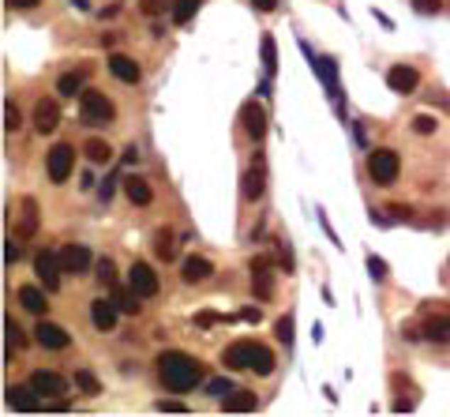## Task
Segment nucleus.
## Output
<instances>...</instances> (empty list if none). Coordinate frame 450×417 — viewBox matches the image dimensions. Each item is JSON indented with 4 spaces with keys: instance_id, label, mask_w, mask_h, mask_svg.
<instances>
[{
    "instance_id": "obj_1",
    "label": "nucleus",
    "mask_w": 450,
    "mask_h": 417,
    "mask_svg": "<svg viewBox=\"0 0 450 417\" xmlns=\"http://www.w3.org/2000/svg\"><path fill=\"white\" fill-rule=\"evenodd\" d=\"M158 376H162V384L169 391L184 395V391H192L195 384H199V361L180 354V350H165V354L158 357Z\"/></svg>"
},
{
    "instance_id": "obj_2",
    "label": "nucleus",
    "mask_w": 450,
    "mask_h": 417,
    "mask_svg": "<svg viewBox=\"0 0 450 417\" xmlns=\"http://www.w3.org/2000/svg\"><path fill=\"white\" fill-rule=\"evenodd\" d=\"M221 364L225 369H236V372H259V376H270L274 372V354L267 346H259V342H248V338H241V342H233V346H225V354H221Z\"/></svg>"
},
{
    "instance_id": "obj_3",
    "label": "nucleus",
    "mask_w": 450,
    "mask_h": 417,
    "mask_svg": "<svg viewBox=\"0 0 450 417\" xmlns=\"http://www.w3.org/2000/svg\"><path fill=\"white\" fill-rule=\"evenodd\" d=\"M79 121L87 128H109L116 121V106L101 90H83V94H79Z\"/></svg>"
},
{
    "instance_id": "obj_4",
    "label": "nucleus",
    "mask_w": 450,
    "mask_h": 417,
    "mask_svg": "<svg viewBox=\"0 0 450 417\" xmlns=\"http://www.w3.org/2000/svg\"><path fill=\"white\" fill-rule=\"evenodd\" d=\"M368 173H372L375 185H394L402 173V158L394 151H372L368 154Z\"/></svg>"
},
{
    "instance_id": "obj_5",
    "label": "nucleus",
    "mask_w": 450,
    "mask_h": 417,
    "mask_svg": "<svg viewBox=\"0 0 450 417\" xmlns=\"http://www.w3.org/2000/svg\"><path fill=\"white\" fill-rule=\"evenodd\" d=\"M72 166H75V147L72 143H57L45 158V169H49V180L53 185H64L72 177Z\"/></svg>"
},
{
    "instance_id": "obj_6",
    "label": "nucleus",
    "mask_w": 450,
    "mask_h": 417,
    "mask_svg": "<svg viewBox=\"0 0 450 417\" xmlns=\"http://www.w3.org/2000/svg\"><path fill=\"white\" fill-rule=\"evenodd\" d=\"M34 275L42 278V286L53 293V290H60V275H64V267H60V252H49L42 249L34 256Z\"/></svg>"
},
{
    "instance_id": "obj_7",
    "label": "nucleus",
    "mask_w": 450,
    "mask_h": 417,
    "mask_svg": "<svg viewBox=\"0 0 450 417\" xmlns=\"http://www.w3.org/2000/svg\"><path fill=\"white\" fill-rule=\"evenodd\" d=\"M251 290H256L259 301H270L274 297V267H270L267 256L251 259Z\"/></svg>"
},
{
    "instance_id": "obj_8",
    "label": "nucleus",
    "mask_w": 450,
    "mask_h": 417,
    "mask_svg": "<svg viewBox=\"0 0 450 417\" xmlns=\"http://www.w3.org/2000/svg\"><path fill=\"white\" fill-rule=\"evenodd\" d=\"M31 387H34L42 399H64V395H68V380H64L60 372H45V369H38V372L31 376Z\"/></svg>"
},
{
    "instance_id": "obj_9",
    "label": "nucleus",
    "mask_w": 450,
    "mask_h": 417,
    "mask_svg": "<svg viewBox=\"0 0 450 417\" xmlns=\"http://www.w3.org/2000/svg\"><path fill=\"white\" fill-rule=\"evenodd\" d=\"M241 124H244V132L251 139H263V136H267V109H263L256 98H248L241 106Z\"/></svg>"
},
{
    "instance_id": "obj_10",
    "label": "nucleus",
    "mask_w": 450,
    "mask_h": 417,
    "mask_svg": "<svg viewBox=\"0 0 450 417\" xmlns=\"http://www.w3.org/2000/svg\"><path fill=\"white\" fill-rule=\"evenodd\" d=\"M34 338H38V346L42 350H68L72 346V335L60 327V323H49V320H42L34 327Z\"/></svg>"
},
{
    "instance_id": "obj_11",
    "label": "nucleus",
    "mask_w": 450,
    "mask_h": 417,
    "mask_svg": "<svg viewBox=\"0 0 450 417\" xmlns=\"http://www.w3.org/2000/svg\"><path fill=\"white\" fill-rule=\"evenodd\" d=\"M128 286H131L139 297H154V293H158V275H154V267H150V264H131Z\"/></svg>"
},
{
    "instance_id": "obj_12",
    "label": "nucleus",
    "mask_w": 450,
    "mask_h": 417,
    "mask_svg": "<svg viewBox=\"0 0 450 417\" xmlns=\"http://www.w3.org/2000/svg\"><path fill=\"white\" fill-rule=\"evenodd\" d=\"M420 83V72L409 68V64H394V68L387 72V87L394 90V94H413Z\"/></svg>"
},
{
    "instance_id": "obj_13",
    "label": "nucleus",
    "mask_w": 450,
    "mask_h": 417,
    "mask_svg": "<svg viewBox=\"0 0 450 417\" xmlns=\"http://www.w3.org/2000/svg\"><path fill=\"white\" fill-rule=\"evenodd\" d=\"M116 312H121V308H116L113 297H98V301H90V323L105 335V331L116 327Z\"/></svg>"
},
{
    "instance_id": "obj_14",
    "label": "nucleus",
    "mask_w": 450,
    "mask_h": 417,
    "mask_svg": "<svg viewBox=\"0 0 450 417\" xmlns=\"http://www.w3.org/2000/svg\"><path fill=\"white\" fill-rule=\"evenodd\" d=\"M60 267H64V275H83V271L90 267V249L87 244H64L60 249Z\"/></svg>"
},
{
    "instance_id": "obj_15",
    "label": "nucleus",
    "mask_w": 450,
    "mask_h": 417,
    "mask_svg": "<svg viewBox=\"0 0 450 417\" xmlns=\"http://www.w3.org/2000/svg\"><path fill=\"white\" fill-rule=\"evenodd\" d=\"M57 124H60V106L53 98H42L34 106V128L42 136H49V132H57Z\"/></svg>"
},
{
    "instance_id": "obj_16",
    "label": "nucleus",
    "mask_w": 450,
    "mask_h": 417,
    "mask_svg": "<svg viewBox=\"0 0 450 417\" xmlns=\"http://www.w3.org/2000/svg\"><path fill=\"white\" fill-rule=\"evenodd\" d=\"M4 395H8V406H11V410H19V413H34V410H38V399H42L31 384H26V387L11 384Z\"/></svg>"
},
{
    "instance_id": "obj_17",
    "label": "nucleus",
    "mask_w": 450,
    "mask_h": 417,
    "mask_svg": "<svg viewBox=\"0 0 450 417\" xmlns=\"http://www.w3.org/2000/svg\"><path fill=\"white\" fill-rule=\"evenodd\" d=\"M263 188H267V169H263V162H256L244 173V180H241V195L244 200H259Z\"/></svg>"
},
{
    "instance_id": "obj_18",
    "label": "nucleus",
    "mask_w": 450,
    "mask_h": 417,
    "mask_svg": "<svg viewBox=\"0 0 450 417\" xmlns=\"http://www.w3.org/2000/svg\"><path fill=\"white\" fill-rule=\"evenodd\" d=\"M180 275H184V282H207L210 275H214V264H210L207 256H188L184 267H180Z\"/></svg>"
},
{
    "instance_id": "obj_19",
    "label": "nucleus",
    "mask_w": 450,
    "mask_h": 417,
    "mask_svg": "<svg viewBox=\"0 0 450 417\" xmlns=\"http://www.w3.org/2000/svg\"><path fill=\"white\" fill-rule=\"evenodd\" d=\"M256 406H259L256 391H229V395L221 399V410L225 413H248V410H256Z\"/></svg>"
},
{
    "instance_id": "obj_20",
    "label": "nucleus",
    "mask_w": 450,
    "mask_h": 417,
    "mask_svg": "<svg viewBox=\"0 0 450 417\" xmlns=\"http://www.w3.org/2000/svg\"><path fill=\"white\" fill-rule=\"evenodd\" d=\"M109 72H113L121 83H139V75H143L139 64L131 60V57H124V53H113V57H109Z\"/></svg>"
},
{
    "instance_id": "obj_21",
    "label": "nucleus",
    "mask_w": 450,
    "mask_h": 417,
    "mask_svg": "<svg viewBox=\"0 0 450 417\" xmlns=\"http://www.w3.org/2000/svg\"><path fill=\"white\" fill-rule=\"evenodd\" d=\"M113 301H116V308H121L124 316H139L143 312V305H139L143 297L131 290V286H113Z\"/></svg>"
},
{
    "instance_id": "obj_22",
    "label": "nucleus",
    "mask_w": 450,
    "mask_h": 417,
    "mask_svg": "<svg viewBox=\"0 0 450 417\" xmlns=\"http://www.w3.org/2000/svg\"><path fill=\"white\" fill-rule=\"evenodd\" d=\"M124 195H128L136 207H147V203L154 200V188H150L143 177H128V180H124Z\"/></svg>"
},
{
    "instance_id": "obj_23",
    "label": "nucleus",
    "mask_w": 450,
    "mask_h": 417,
    "mask_svg": "<svg viewBox=\"0 0 450 417\" xmlns=\"http://www.w3.org/2000/svg\"><path fill=\"white\" fill-rule=\"evenodd\" d=\"M312 72L323 80V87L330 90V94H338V64H334V60H330V57L312 60Z\"/></svg>"
},
{
    "instance_id": "obj_24",
    "label": "nucleus",
    "mask_w": 450,
    "mask_h": 417,
    "mask_svg": "<svg viewBox=\"0 0 450 417\" xmlns=\"http://www.w3.org/2000/svg\"><path fill=\"white\" fill-rule=\"evenodd\" d=\"M19 305H23L26 312H34V316H42V312L49 308V305H45V293L38 290V286H19Z\"/></svg>"
},
{
    "instance_id": "obj_25",
    "label": "nucleus",
    "mask_w": 450,
    "mask_h": 417,
    "mask_svg": "<svg viewBox=\"0 0 450 417\" xmlns=\"http://www.w3.org/2000/svg\"><path fill=\"white\" fill-rule=\"evenodd\" d=\"M83 154H87V158L94 162V166H105V162L113 158V147H109V143H105V139H87Z\"/></svg>"
},
{
    "instance_id": "obj_26",
    "label": "nucleus",
    "mask_w": 450,
    "mask_h": 417,
    "mask_svg": "<svg viewBox=\"0 0 450 417\" xmlns=\"http://www.w3.org/2000/svg\"><path fill=\"white\" fill-rule=\"evenodd\" d=\"M259 57H263V72L274 75V72H278V45H274V38H270V34H263V42H259Z\"/></svg>"
},
{
    "instance_id": "obj_27",
    "label": "nucleus",
    "mask_w": 450,
    "mask_h": 417,
    "mask_svg": "<svg viewBox=\"0 0 450 417\" xmlns=\"http://www.w3.org/2000/svg\"><path fill=\"white\" fill-rule=\"evenodd\" d=\"M199 4L203 0H177L173 4V23L177 27H188V23L195 19V11H199Z\"/></svg>"
},
{
    "instance_id": "obj_28",
    "label": "nucleus",
    "mask_w": 450,
    "mask_h": 417,
    "mask_svg": "<svg viewBox=\"0 0 450 417\" xmlns=\"http://www.w3.org/2000/svg\"><path fill=\"white\" fill-rule=\"evenodd\" d=\"M57 94H64V98L83 94V72H68V75H60V80H57Z\"/></svg>"
},
{
    "instance_id": "obj_29",
    "label": "nucleus",
    "mask_w": 450,
    "mask_h": 417,
    "mask_svg": "<svg viewBox=\"0 0 450 417\" xmlns=\"http://www.w3.org/2000/svg\"><path fill=\"white\" fill-rule=\"evenodd\" d=\"M34 229H38V203L23 200V226H19L16 237H34Z\"/></svg>"
},
{
    "instance_id": "obj_30",
    "label": "nucleus",
    "mask_w": 450,
    "mask_h": 417,
    "mask_svg": "<svg viewBox=\"0 0 450 417\" xmlns=\"http://www.w3.org/2000/svg\"><path fill=\"white\" fill-rule=\"evenodd\" d=\"M75 387L83 391V395H101L98 376H94V372H87V369H79V372H75Z\"/></svg>"
},
{
    "instance_id": "obj_31",
    "label": "nucleus",
    "mask_w": 450,
    "mask_h": 417,
    "mask_svg": "<svg viewBox=\"0 0 450 417\" xmlns=\"http://www.w3.org/2000/svg\"><path fill=\"white\" fill-rule=\"evenodd\" d=\"M94 271H98L94 278H98L101 286H109V290H113V286H116V264H113V259H109V256H101Z\"/></svg>"
},
{
    "instance_id": "obj_32",
    "label": "nucleus",
    "mask_w": 450,
    "mask_h": 417,
    "mask_svg": "<svg viewBox=\"0 0 450 417\" xmlns=\"http://www.w3.org/2000/svg\"><path fill=\"white\" fill-rule=\"evenodd\" d=\"M154 252H158V259H165V264H169V259H177V244H173V233H158V244H154Z\"/></svg>"
},
{
    "instance_id": "obj_33",
    "label": "nucleus",
    "mask_w": 450,
    "mask_h": 417,
    "mask_svg": "<svg viewBox=\"0 0 450 417\" xmlns=\"http://www.w3.org/2000/svg\"><path fill=\"white\" fill-rule=\"evenodd\" d=\"M424 335L435 338V342H446V338H450V320H428L424 323Z\"/></svg>"
},
{
    "instance_id": "obj_34",
    "label": "nucleus",
    "mask_w": 450,
    "mask_h": 417,
    "mask_svg": "<svg viewBox=\"0 0 450 417\" xmlns=\"http://www.w3.org/2000/svg\"><path fill=\"white\" fill-rule=\"evenodd\" d=\"M173 4H177V0H139V8H143V16H162V11L169 8V11H173Z\"/></svg>"
},
{
    "instance_id": "obj_35",
    "label": "nucleus",
    "mask_w": 450,
    "mask_h": 417,
    "mask_svg": "<svg viewBox=\"0 0 450 417\" xmlns=\"http://www.w3.org/2000/svg\"><path fill=\"white\" fill-rule=\"evenodd\" d=\"M435 124H439V121H435L432 113H420V117H413V132H417V136H432V132H435Z\"/></svg>"
},
{
    "instance_id": "obj_36",
    "label": "nucleus",
    "mask_w": 450,
    "mask_h": 417,
    "mask_svg": "<svg viewBox=\"0 0 450 417\" xmlns=\"http://www.w3.org/2000/svg\"><path fill=\"white\" fill-rule=\"evenodd\" d=\"M4 331H8V354H11V350H19V346L26 342V338H23V331H19V323H16V320H4Z\"/></svg>"
},
{
    "instance_id": "obj_37",
    "label": "nucleus",
    "mask_w": 450,
    "mask_h": 417,
    "mask_svg": "<svg viewBox=\"0 0 450 417\" xmlns=\"http://www.w3.org/2000/svg\"><path fill=\"white\" fill-rule=\"evenodd\" d=\"M229 391H233V384L225 380V376H218V380H210V384H207V395H210V399H225Z\"/></svg>"
},
{
    "instance_id": "obj_38",
    "label": "nucleus",
    "mask_w": 450,
    "mask_h": 417,
    "mask_svg": "<svg viewBox=\"0 0 450 417\" xmlns=\"http://www.w3.org/2000/svg\"><path fill=\"white\" fill-rule=\"evenodd\" d=\"M4 128L8 132H19V109H16V102H4Z\"/></svg>"
},
{
    "instance_id": "obj_39",
    "label": "nucleus",
    "mask_w": 450,
    "mask_h": 417,
    "mask_svg": "<svg viewBox=\"0 0 450 417\" xmlns=\"http://www.w3.org/2000/svg\"><path fill=\"white\" fill-rule=\"evenodd\" d=\"M278 338H282V342L285 346H293V316H282V320H278Z\"/></svg>"
},
{
    "instance_id": "obj_40",
    "label": "nucleus",
    "mask_w": 450,
    "mask_h": 417,
    "mask_svg": "<svg viewBox=\"0 0 450 417\" xmlns=\"http://www.w3.org/2000/svg\"><path fill=\"white\" fill-rule=\"evenodd\" d=\"M368 271H372L375 282H387V278H390V275H387V264H383L379 256H368Z\"/></svg>"
},
{
    "instance_id": "obj_41",
    "label": "nucleus",
    "mask_w": 450,
    "mask_h": 417,
    "mask_svg": "<svg viewBox=\"0 0 450 417\" xmlns=\"http://www.w3.org/2000/svg\"><path fill=\"white\" fill-rule=\"evenodd\" d=\"M158 410H162V413H188V406H184V402H173V399H162V402H158Z\"/></svg>"
},
{
    "instance_id": "obj_42",
    "label": "nucleus",
    "mask_w": 450,
    "mask_h": 417,
    "mask_svg": "<svg viewBox=\"0 0 450 417\" xmlns=\"http://www.w3.org/2000/svg\"><path fill=\"white\" fill-rule=\"evenodd\" d=\"M195 323H199V327H214V323H221V316H218V312H199Z\"/></svg>"
},
{
    "instance_id": "obj_43",
    "label": "nucleus",
    "mask_w": 450,
    "mask_h": 417,
    "mask_svg": "<svg viewBox=\"0 0 450 417\" xmlns=\"http://www.w3.org/2000/svg\"><path fill=\"white\" fill-rule=\"evenodd\" d=\"M417 4V11H424V16H435L439 11V0H413Z\"/></svg>"
},
{
    "instance_id": "obj_44",
    "label": "nucleus",
    "mask_w": 450,
    "mask_h": 417,
    "mask_svg": "<svg viewBox=\"0 0 450 417\" xmlns=\"http://www.w3.org/2000/svg\"><path fill=\"white\" fill-rule=\"evenodd\" d=\"M387 211H390L394 218H405V222H409V218H413V211H409V207H402V203H390Z\"/></svg>"
},
{
    "instance_id": "obj_45",
    "label": "nucleus",
    "mask_w": 450,
    "mask_h": 417,
    "mask_svg": "<svg viewBox=\"0 0 450 417\" xmlns=\"http://www.w3.org/2000/svg\"><path fill=\"white\" fill-rule=\"evenodd\" d=\"M236 320H244V323H259V320H263V312H259V308H244Z\"/></svg>"
},
{
    "instance_id": "obj_46",
    "label": "nucleus",
    "mask_w": 450,
    "mask_h": 417,
    "mask_svg": "<svg viewBox=\"0 0 450 417\" xmlns=\"http://www.w3.org/2000/svg\"><path fill=\"white\" fill-rule=\"evenodd\" d=\"M139 162V147L131 143V147H124V166H136Z\"/></svg>"
},
{
    "instance_id": "obj_47",
    "label": "nucleus",
    "mask_w": 450,
    "mask_h": 417,
    "mask_svg": "<svg viewBox=\"0 0 450 417\" xmlns=\"http://www.w3.org/2000/svg\"><path fill=\"white\" fill-rule=\"evenodd\" d=\"M8 4H11V8H19V11H31V8L42 4V0H8Z\"/></svg>"
},
{
    "instance_id": "obj_48",
    "label": "nucleus",
    "mask_w": 450,
    "mask_h": 417,
    "mask_svg": "<svg viewBox=\"0 0 450 417\" xmlns=\"http://www.w3.org/2000/svg\"><path fill=\"white\" fill-rule=\"evenodd\" d=\"M4 259H8V264H16V259H19V244H16V241H8V249H4Z\"/></svg>"
},
{
    "instance_id": "obj_49",
    "label": "nucleus",
    "mask_w": 450,
    "mask_h": 417,
    "mask_svg": "<svg viewBox=\"0 0 450 417\" xmlns=\"http://www.w3.org/2000/svg\"><path fill=\"white\" fill-rule=\"evenodd\" d=\"M251 4H256L259 11H274V8H278V0H251Z\"/></svg>"
},
{
    "instance_id": "obj_50",
    "label": "nucleus",
    "mask_w": 450,
    "mask_h": 417,
    "mask_svg": "<svg viewBox=\"0 0 450 417\" xmlns=\"http://www.w3.org/2000/svg\"><path fill=\"white\" fill-rule=\"evenodd\" d=\"M409 410H413V402H409V399H398V402H394V413H409Z\"/></svg>"
},
{
    "instance_id": "obj_51",
    "label": "nucleus",
    "mask_w": 450,
    "mask_h": 417,
    "mask_svg": "<svg viewBox=\"0 0 450 417\" xmlns=\"http://www.w3.org/2000/svg\"><path fill=\"white\" fill-rule=\"evenodd\" d=\"M72 4H75L79 11H87V8H90V0H72Z\"/></svg>"
}]
</instances>
